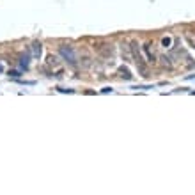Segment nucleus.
Listing matches in <instances>:
<instances>
[{"label":"nucleus","instance_id":"nucleus-1","mask_svg":"<svg viewBox=\"0 0 195 195\" xmlns=\"http://www.w3.org/2000/svg\"><path fill=\"white\" fill-rule=\"evenodd\" d=\"M130 46H131L133 61H135V64H137V69H138V73H140V76L147 78V76H149V67H147L146 59H144V55H142V51H140V48H138V43H137V41H133Z\"/></svg>","mask_w":195,"mask_h":195},{"label":"nucleus","instance_id":"nucleus-2","mask_svg":"<svg viewBox=\"0 0 195 195\" xmlns=\"http://www.w3.org/2000/svg\"><path fill=\"white\" fill-rule=\"evenodd\" d=\"M92 48L101 59H112L115 55V48L112 43H107V41H94L92 43Z\"/></svg>","mask_w":195,"mask_h":195},{"label":"nucleus","instance_id":"nucleus-3","mask_svg":"<svg viewBox=\"0 0 195 195\" xmlns=\"http://www.w3.org/2000/svg\"><path fill=\"white\" fill-rule=\"evenodd\" d=\"M59 55H61L69 66H76L78 64V55H76V51H74V48L69 46V44H61V46H59Z\"/></svg>","mask_w":195,"mask_h":195},{"label":"nucleus","instance_id":"nucleus-4","mask_svg":"<svg viewBox=\"0 0 195 195\" xmlns=\"http://www.w3.org/2000/svg\"><path fill=\"white\" fill-rule=\"evenodd\" d=\"M46 66L51 69V74H55L57 78H62V74H64V69L61 67V61H59V57L53 55V53H50L46 57Z\"/></svg>","mask_w":195,"mask_h":195},{"label":"nucleus","instance_id":"nucleus-5","mask_svg":"<svg viewBox=\"0 0 195 195\" xmlns=\"http://www.w3.org/2000/svg\"><path fill=\"white\" fill-rule=\"evenodd\" d=\"M142 50H144V53H146V62H147V64H154V62H156V55H154L153 48H151V43L144 44Z\"/></svg>","mask_w":195,"mask_h":195},{"label":"nucleus","instance_id":"nucleus-6","mask_svg":"<svg viewBox=\"0 0 195 195\" xmlns=\"http://www.w3.org/2000/svg\"><path fill=\"white\" fill-rule=\"evenodd\" d=\"M30 53H32L34 59H39V57H41V53H43V44H41L39 41H36V43L30 44Z\"/></svg>","mask_w":195,"mask_h":195},{"label":"nucleus","instance_id":"nucleus-7","mask_svg":"<svg viewBox=\"0 0 195 195\" xmlns=\"http://www.w3.org/2000/svg\"><path fill=\"white\" fill-rule=\"evenodd\" d=\"M121 53H122V59H124L126 62H131L133 61V53H131V46H130V44H122Z\"/></svg>","mask_w":195,"mask_h":195},{"label":"nucleus","instance_id":"nucleus-8","mask_svg":"<svg viewBox=\"0 0 195 195\" xmlns=\"http://www.w3.org/2000/svg\"><path fill=\"white\" fill-rule=\"evenodd\" d=\"M30 55H32V53H28V51H27L25 55H21V59H20V67H21V69H28V64H30Z\"/></svg>","mask_w":195,"mask_h":195},{"label":"nucleus","instance_id":"nucleus-9","mask_svg":"<svg viewBox=\"0 0 195 195\" xmlns=\"http://www.w3.org/2000/svg\"><path fill=\"white\" fill-rule=\"evenodd\" d=\"M119 76H121V78H124V80H131L133 78V74L130 73V69H128V67H119Z\"/></svg>","mask_w":195,"mask_h":195},{"label":"nucleus","instance_id":"nucleus-10","mask_svg":"<svg viewBox=\"0 0 195 195\" xmlns=\"http://www.w3.org/2000/svg\"><path fill=\"white\" fill-rule=\"evenodd\" d=\"M80 64H82V67H91L92 66V59L89 57L87 53H84V55L80 57Z\"/></svg>","mask_w":195,"mask_h":195},{"label":"nucleus","instance_id":"nucleus-11","mask_svg":"<svg viewBox=\"0 0 195 195\" xmlns=\"http://www.w3.org/2000/svg\"><path fill=\"white\" fill-rule=\"evenodd\" d=\"M184 37H186V39H188V43H190L192 46L195 48V36H193L192 32H186V34H184Z\"/></svg>","mask_w":195,"mask_h":195},{"label":"nucleus","instance_id":"nucleus-12","mask_svg":"<svg viewBox=\"0 0 195 195\" xmlns=\"http://www.w3.org/2000/svg\"><path fill=\"white\" fill-rule=\"evenodd\" d=\"M161 44H163L165 48H170V44H172V39H170V37H163V39H161Z\"/></svg>","mask_w":195,"mask_h":195},{"label":"nucleus","instance_id":"nucleus-13","mask_svg":"<svg viewBox=\"0 0 195 195\" xmlns=\"http://www.w3.org/2000/svg\"><path fill=\"white\" fill-rule=\"evenodd\" d=\"M9 76H12V78H20V71H9Z\"/></svg>","mask_w":195,"mask_h":195},{"label":"nucleus","instance_id":"nucleus-14","mask_svg":"<svg viewBox=\"0 0 195 195\" xmlns=\"http://www.w3.org/2000/svg\"><path fill=\"white\" fill-rule=\"evenodd\" d=\"M131 89H144V91H147V89H153V87H149V85H135Z\"/></svg>","mask_w":195,"mask_h":195},{"label":"nucleus","instance_id":"nucleus-15","mask_svg":"<svg viewBox=\"0 0 195 195\" xmlns=\"http://www.w3.org/2000/svg\"><path fill=\"white\" fill-rule=\"evenodd\" d=\"M57 91H59V92H69V94H73V92H74L73 89H57Z\"/></svg>","mask_w":195,"mask_h":195},{"label":"nucleus","instance_id":"nucleus-16","mask_svg":"<svg viewBox=\"0 0 195 195\" xmlns=\"http://www.w3.org/2000/svg\"><path fill=\"white\" fill-rule=\"evenodd\" d=\"M101 92H103V94H107V92H112V89H110V87H105Z\"/></svg>","mask_w":195,"mask_h":195},{"label":"nucleus","instance_id":"nucleus-17","mask_svg":"<svg viewBox=\"0 0 195 195\" xmlns=\"http://www.w3.org/2000/svg\"><path fill=\"white\" fill-rule=\"evenodd\" d=\"M2 71H4V66H2V64H0V73H2Z\"/></svg>","mask_w":195,"mask_h":195}]
</instances>
